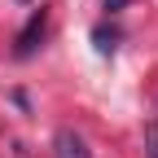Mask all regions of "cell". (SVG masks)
I'll list each match as a JSON object with an SVG mask.
<instances>
[{
  "instance_id": "cell-1",
  "label": "cell",
  "mask_w": 158,
  "mask_h": 158,
  "mask_svg": "<svg viewBox=\"0 0 158 158\" xmlns=\"http://www.w3.org/2000/svg\"><path fill=\"white\" fill-rule=\"evenodd\" d=\"M44 27H48L44 9H35V13H31V22L18 31V40H13V57H31V53L40 48V40H44Z\"/></svg>"
},
{
  "instance_id": "cell-2",
  "label": "cell",
  "mask_w": 158,
  "mask_h": 158,
  "mask_svg": "<svg viewBox=\"0 0 158 158\" xmlns=\"http://www.w3.org/2000/svg\"><path fill=\"white\" fill-rule=\"evenodd\" d=\"M53 158H92V149H88V141L75 127H62L57 141H53Z\"/></svg>"
},
{
  "instance_id": "cell-3",
  "label": "cell",
  "mask_w": 158,
  "mask_h": 158,
  "mask_svg": "<svg viewBox=\"0 0 158 158\" xmlns=\"http://www.w3.org/2000/svg\"><path fill=\"white\" fill-rule=\"evenodd\" d=\"M92 44H97V53L110 57V53L118 48V31H114V27H97V31H92Z\"/></svg>"
},
{
  "instance_id": "cell-4",
  "label": "cell",
  "mask_w": 158,
  "mask_h": 158,
  "mask_svg": "<svg viewBox=\"0 0 158 158\" xmlns=\"http://www.w3.org/2000/svg\"><path fill=\"white\" fill-rule=\"evenodd\" d=\"M145 158H158V118L145 123Z\"/></svg>"
}]
</instances>
